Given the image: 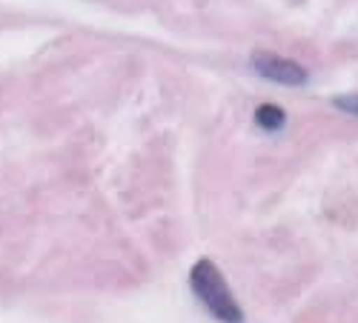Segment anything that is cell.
<instances>
[{
  "label": "cell",
  "mask_w": 358,
  "mask_h": 323,
  "mask_svg": "<svg viewBox=\"0 0 358 323\" xmlns=\"http://www.w3.org/2000/svg\"><path fill=\"white\" fill-rule=\"evenodd\" d=\"M189 286H192V295L203 303V309L210 312L215 320H221V323H244L241 303L235 301L224 272L215 266L210 257H201V260L192 263Z\"/></svg>",
  "instance_id": "cell-1"
},
{
  "label": "cell",
  "mask_w": 358,
  "mask_h": 323,
  "mask_svg": "<svg viewBox=\"0 0 358 323\" xmlns=\"http://www.w3.org/2000/svg\"><path fill=\"white\" fill-rule=\"evenodd\" d=\"M252 121L264 132H278V129L287 126V112L281 106H273V103H261L255 109V114H252Z\"/></svg>",
  "instance_id": "cell-3"
},
{
  "label": "cell",
  "mask_w": 358,
  "mask_h": 323,
  "mask_svg": "<svg viewBox=\"0 0 358 323\" xmlns=\"http://www.w3.org/2000/svg\"><path fill=\"white\" fill-rule=\"evenodd\" d=\"M250 66L258 77L278 83V86H304L310 80V72L298 61H292V57H287V54H278V52H270V49L252 52Z\"/></svg>",
  "instance_id": "cell-2"
},
{
  "label": "cell",
  "mask_w": 358,
  "mask_h": 323,
  "mask_svg": "<svg viewBox=\"0 0 358 323\" xmlns=\"http://www.w3.org/2000/svg\"><path fill=\"white\" fill-rule=\"evenodd\" d=\"M333 106L347 112V114H352V117H358V95H341V98L333 100Z\"/></svg>",
  "instance_id": "cell-4"
}]
</instances>
